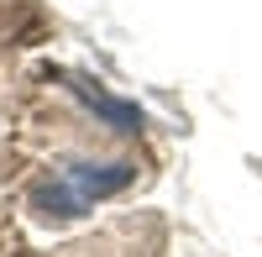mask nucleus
Returning <instances> with one entry per match:
<instances>
[{"instance_id": "1", "label": "nucleus", "mask_w": 262, "mask_h": 257, "mask_svg": "<svg viewBox=\"0 0 262 257\" xmlns=\"http://www.w3.org/2000/svg\"><path fill=\"white\" fill-rule=\"evenodd\" d=\"M131 174H137V168H131V163H79V168H69V174H63V179H69L74 184V195L79 200H100V195H116V189H126L131 184Z\"/></svg>"}, {"instance_id": "2", "label": "nucleus", "mask_w": 262, "mask_h": 257, "mask_svg": "<svg viewBox=\"0 0 262 257\" xmlns=\"http://www.w3.org/2000/svg\"><path fill=\"white\" fill-rule=\"evenodd\" d=\"M79 95L90 100V111H95V116H105V121L116 126V132H137V126H142V111H131V105H121V100H111V95L84 90V84H79Z\"/></svg>"}]
</instances>
